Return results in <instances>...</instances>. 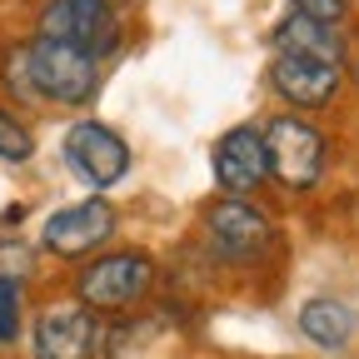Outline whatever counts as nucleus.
Here are the masks:
<instances>
[{"label": "nucleus", "instance_id": "f257e3e1", "mask_svg": "<svg viewBox=\"0 0 359 359\" xmlns=\"http://www.w3.org/2000/svg\"><path fill=\"white\" fill-rule=\"evenodd\" d=\"M0 85L6 95L25 100V105H90L100 85V60L65 40H25L0 60Z\"/></svg>", "mask_w": 359, "mask_h": 359}, {"label": "nucleus", "instance_id": "39448f33", "mask_svg": "<svg viewBox=\"0 0 359 359\" xmlns=\"http://www.w3.org/2000/svg\"><path fill=\"white\" fill-rule=\"evenodd\" d=\"M105 330L100 314L80 299H55L35 314L30 325V359H95Z\"/></svg>", "mask_w": 359, "mask_h": 359}, {"label": "nucleus", "instance_id": "f03ea898", "mask_svg": "<svg viewBox=\"0 0 359 359\" xmlns=\"http://www.w3.org/2000/svg\"><path fill=\"white\" fill-rule=\"evenodd\" d=\"M155 285V259L145 250H115V255H100L80 264L75 275V299L95 314H120V309H135Z\"/></svg>", "mask_w": 359, "mask_h": 359}, {"label": "nucleus", "instance_id": "4468645a", "mask_svg": "<svg viewBox=\"0 0 359 359\" xmlns=\"http://www.w3.org/2000/svg\"><path fill=\"white\" fill-rule=\"evenodd\" d=\"M30 155H35V135H30V125L15 120V110L0 105V160H6V165H25Z\"/></svg>", "mask_w": 359, "mask_h": 359}, {"label": "nucleus", "instance_id": "ddd939ff", "mask_svg": "<svg viewBox=\"0 0 359 359\" xmlns=\"http://www.w3.org/2000/svg\"><path fill=\"white\" fill-rule=\"evenodd\" d=\"M25 330V285L0 275V349H11Z\"/></svg>", "mask_w": 359, "mask_h": 359}, {"label": "nucleus", "instance_id": "9b49d317", "mask_svg": "<svg viewBox=\"0 0 359 359\" xmlns=\"http://www.w3.org/2000/svg\"><path fill=\"white\" fill-rule=\"evenodd\" d=\"M275 50H290V55H309V60H325V65H344V35L339 25H325L314 15H290L275 25Z\"/></svg>", "mask_w": 359, "mask_h": 359}, {"label": "nucleus", "instance_id": "0eeeda50", "mask_svg": "<svg viewBox=\"0 0 359 359\" xmlns=\"http://www.w3.org/2000/svg\"><path fill=\"white\" fill-rule=\"evenodd\" d=\"M110 235H115V210L100 195H90L80 205L55 210L40 224V250H50L55 259H85L100 245H110Z\"/></svg>", "mask_w": 359, "mask_h": 359}, {"label": "nucleus", "instance_id": "20e7f679", "mask_svg": "<svg viewBox=\"0 0 359 359\" xmlns=\"http://www.w3.org/2000/svg\"><path fill=\"white\" fill-rule=\"evenodd\" d=\"M205 235H210V250L224 255L230 264H255L275 245V219L250 195H224L205 210Z\"/></svg>", "mask_w": 359, "mask_h": 359}, {"label": "nucleus", "instance_id": "dca6fc26", "mask_svg": "<svg viewBox=\"0 0 359 359\" xmlns=\"http://www.w3.org/2000/svg\"><path fill=\"white\" fill-rule=\"evenodd\" d=\"M290 6H294L299 15H314V20H325V25H339V20L349 15V6H344V0H290Z\"/></svg>", "mask_w": 359, "mask_h": 359}, {"label": "nucleus", "instance_id": "6e6552de", "mask_svg": "<svg viewBox=\"0 0 359 359\" xmlns=\"http://www.w3.org/2000/svg\"><path fill=\"white\" fill-rule=\"evenodd\" d=\"M65 165L85 180L90 190H110L130 170V145L100 120H75L65 130Z\"/></svg>", "mask_w": 359, "mask_h": 359}, {"label": "nucleus", "instance_id": "9d476101", "mask_svg": "<svg viewBox=\"0 0 359 359\" xmlns=\"http://www.w3.org/2000/svg\"><path fill=\"white\" fill-rule=\"evenodd\" d=\"M215 165V185L224 195H255L264 180H269V165H264V130L255 125H235L219 135V145L210 155Z\"/></svg>", "mask_w": 359, "mask_h": 359}, {"label": "nucleus", "instance_id": "f8f14e48", "mask_svg": "<svg viewBox=\"0 0 359 359\" xmlns=\"http://www.w3.org/2000/svg\"><path fill=\"white\" fill-rule=\"evenodd\" d=\"M299 330H304V339H314L320 349H344L354 339V330H359V314L344 299H334V294H314L299 309Z\"/></svg>", "mask_w": 359, "mask_h": 359}, {"label": "nucleus", "instance_id": "2eb2a0df", "mask_svg": "<svg viewBox=\"0 0 359 359\" xmlns=\"http://www.w3.org/2000/svg\"><path fill=\"white\" fill-rule=\"evenodd\" d=\"M30 269H35V259H30V250L25 245H0V275L6 280H30Z\"/></svg>", "mask_w": 359, "mask_h": 359}, {"label": "nucleus", "instance_id": "423d86ee", "mask_svg": "<svg viewBox=\"0 0 359 359\" xmlns=\"http://www.w3.org/2000/svg\"><path fill=\"white\" fill-rule=\"evenodd\" d=\"M35 35L80 45V50H90L95 60H105L120 45V15L110 11V0H45Z\"/></svg>", "mask_w": 359, "mask_h": 359}, {"label": "nucleus", "instance_id": "7ed1b4c3", "mask_svg": "<svg viewBox=\"0 0 359 359\" xmlns=\"http://www.w3.org/2000/svg\"><path fill=\"white\" fill-rule=\"evenodd\" d=\"M325 130L309 125L304 115H280L264 125V165H269V180L285 185L290 195H304L320 185L325 175Z\"/></svg>", "mask_w": 359, "mask_h": 359}, {"label": "nucleus", "instance_id": "1a4fd4ad", "mask_svg": "<svg viewBox=\"0 0 359 359\" xmlns=\"http://www.w3.org/2000/svg\"><path fill=\"white\" fill-rule=\"evenodd\" d=\"M339 85H344V70L339 65H325V60H309V55H290V50H275L269 60V90L294 105V110H325L339 100Z\"/></svg>", "mask_w": 359, "mask_h": 359}]
</instances>
